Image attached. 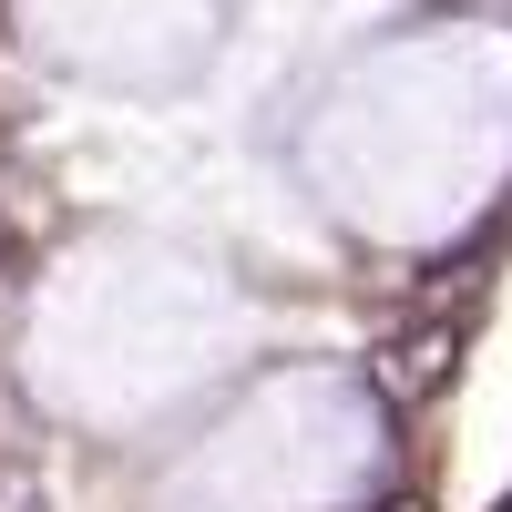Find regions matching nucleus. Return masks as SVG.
<instances>
[{"mask_svg": "<svg viewBox=\"0 0 512 512\" xmlns=\"http://www.w3.org/2000/svg\"><path fill=\"white\" fill-rule=\"evenodd\" d=\"M451 369H461V318H410L400 338H379V359H369V379H379V400H390V410L441 400Z\"/></svg>", "mask_w": 512, "mask_h": 512, "instance_id": "nucleus-1", "label": "nucleus"}, {"mask_svg": "<svg viewBox=\"0 0 512 512\" xmlns=\"http://www.w3.org/2000/svg\"><path fill=\"white\" fill-rule=\"evenodd\" d=\"M379 512H420V492H410V502H379Z\"/></svg>", "mask_w": 512, "mask_h": 512, "instance_id": "nucleus-2", "label": "nucleus"}]
</instances>
